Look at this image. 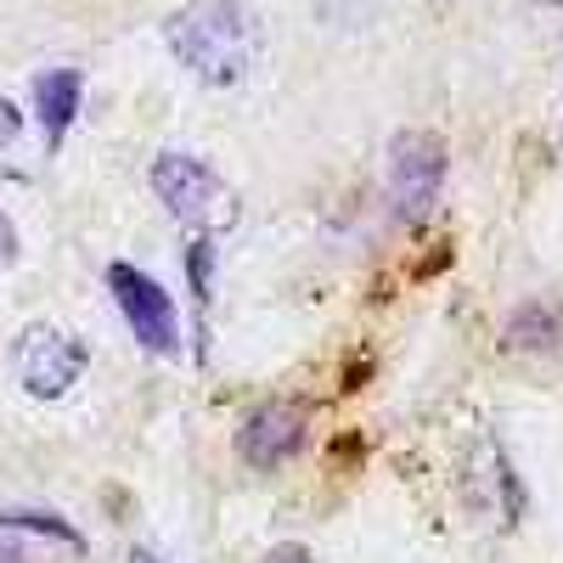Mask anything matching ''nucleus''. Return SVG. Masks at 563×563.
Here are the masks:
<instances>
[{"instance_id": "f8f14e48", "label": "nucleus", "mask_w": 563, "mask_h": 563, "mask_svg": "<svg viewBox=\"0 0 563 563\" xmlns=\"http://www.w3.org/2000/svg\"><path fill=\"white\" fill-rule=\"evenodd\" d=\"M260 563H316V558H310V547H299V541H282V547H271Z\"/></svg>"}, {"instance_id": "4468645a", "label": "nucleus", "mask_w": 563, "mask_h": 563, "mask_svg": "<svg viewBox=\"0 0 563 563\" xmlns=\"http://www.w3.org/2000/svg\"><path fill=\"white\" fill-rule=\"evenodd\" d=\"M0 563H29V558H23V552L7 541V536H0Z\"/></svg>"}, {"instance_id": "423d86ee", "label": "nucleus", "mask_w": 563, "mask_h": 563, "mask_svg": "<svg viewBox=\"0 0 563 563\" xmlns=\"http://www.w3.org/2000/svg\"><path fill=\"white\" fill-rule=\"evenodd\" d=\"M305 445H310V411L299 400H265L243 417V429H238V456L249 467H260V474L288 467Z\"/></svg>"}, {"instance_id": "7ed1b4c3", "label": "nucleus", "mask_w": 563, "mask_h": 563, "mask_svg": "<svg viewBox=\"0 0 563 563\" xmlns=\"http://www.w3.org/2000/svg\"><path fill=\"white\" fill-rule=\"evenodd\" d=\"M445 169H451V153L434 130H400L389 135V203L400 220H422L434 214L440 192H445Z\"/></svg>"}, {"instance_id": "9d476101", "label": "nucleus", "mask_w": 563, "mask_h": 563, "mask_svg": "<svg viewBox=\"0 0 563 563\" xmlns=\"http://www.w3.org/2000/svg\"><path fill=\"white\" fill-rule=\"evenodd\" d=\"M209 271H214V243H192V294L209 305Z\"/></svg>"}, {"instance_id": "ddd939ff", "label": "nucleus", "mask_w": 563, "mask_h": 563, "mask_svg": "<svg viewBox=\"0 0 563 563\" xmlns=\"http://www.w3.org/2000/svg\"><path fill=\"white\" fill-rule=\"evenodd\" d=\"M18 130H23V113H18L7 97H0V147H12V141H18Z\"/></svg>"}, {"instance_id": "39448f33", "label": "nucleus", "mask_w": 563, "mask_h": 563, "mask_svg": "<svg viewBox=\"0 0 563 563\" xmlns=\"http://www.w3.org/2000/svg\"><path fill=\"white\" fill-rule=\"evenodd\" d=\"M12 366H18V384L34 395V400H63L90 366V350L63 333V327H29L12 350Z\"/></svg>"}, {"instance_id": "20e7f679", "label": "nucleus", "mask_w": 563, "mask_h": 563, "mask_svg": "<svg viewBox=\"0 0 563 563\" xmlns=\"http://www.w3.org/2000/svg\"><path fill=\"white\" fill-rule=\"evenodd\" d=\"M108 288H113V305L124 316V327L135 333L141 350H153V355H180V310L175 299L164 294V282L147 276V271H135V265H108Z\"/></svg>"}, {"instance_id": "2eb2a0df", "label": "nucleus", "mask_w": 563, "mask_h": 563, "mask_svg": "<svg viewBox=\"0 0 563 563\" xmlns=\"http://www.w3.org/2000/svg\"><path fill=\"white\" fill-rule=\"evenodd\" d=\"M124 563H164V558H158V552H147V547H135V552H130Z\"/></svg>"}, {"instance_id": "1a4fd4ad", "label": "nucleus", "mask_w": 563, "mask_h": 563, "mask_svg": "<svg viewBox=\"0 0 563 563\" xmlns=\"http://www.w3.org/2000/svg\"><path fill=\"white\" fill-rule=\"evenodd\" d=\"M0 530H34V536H52V541H63V547H85V536H79L68 519H57V512H40V507L0 512Z\"/></svg>"}, {"instance_id": "9b49d317", "label": "nucleus", "mask_w": 563, "mask_h": 563, "mask_svg": "<svg viewBox=\"0 0 563 563\" xmlns=\"http://www.w3.org/2000/svg\"><path fill=\"white\" fill-rule=\"evenodd\" d=\"M18 225H12V214L7 209H0V271H7V265H18Z\"/></svg>"}, {"instance_id": "6e6552de", "label": "nucleus", "mask_w": 563, "mask_h": 563, "mask_svg": "<svg viewBox=\"0 0 563 563\" xmlns=\"http://www.w3.org/2000/svg\"><path fill=\"white\" fill-rule=\"evenodd\" d=\"M507 344H512V350H530V355L558 350V344H563V310H558L552 299L519 305V310L507 316Z\"/></svg>"}, {"instance_id": "f03ea898", "label": "nucleus", "mask_w": 563, "mask_h": 563, "mask_svg": "<svg viewBox=\"0 0 563 563\" xmlns=\"http://www.w3.org/2000/svg\"><path fill=\"white\" fill-rule=\"evenodd\" d=\"M153 198L180 220V225H198V231H214L238 214L231 203V186L198 158V153H180V147H164L153 158Z\"/></svg>"}, {"instance_id": "0eeeda50", "label": "nucleus", "mask_w": 563, "mask_h": 563, "mask_svg": "<svg viewBox=\"0 0 563 563\" xmlns=\"http://www.w3.org/2000/svg\"><path fill=\"white\" fill-rule=\"evenodd\" d=\"M79 102H85V74L79 68H45L34 79V113H40V130H45V147H63V135L74 130L79 119Z\"/></svg>"}, {"instance_id": "f257e3e1", "label": "nucleus", "mask_w": 563, "mask_h": 563, "mask_svg": "<svg viewBox=\"0 0 563 563\" xmlns=\"http://www.w3.org/2000/svg\"><path fill=\"white\" fill-rule=\"evenodd\" d=\"M164 40L192 79L225 90L243 85L260 57V18L243 0H186L180 12H169Z\"/></svg>"}]
</instances>
